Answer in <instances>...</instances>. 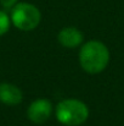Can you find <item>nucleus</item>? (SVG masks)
Masks as SVG:
<instances>
[{
    "label": "nucleus",
    "instance_id": "20e7f679",
    "mask_svg": "<svg viewBox=\"0 0 124 126\" xmlns=\"http://www.w3.org/2000/svg\"><path fill=\"white\" fill-rule=\"evenodd\" d=\"M52 103L46 98H39L31 103L27 109V118L34 124L46 123L52 114Z\"/></svg>",
    "mask_w": 124,
    "mask_h": 126
},
{
    "label": "nucleus",
    "instance_id": "f257e3e1",
    "mask_svg": "<svg viewBox=\"0 0 124 126\" xmlns=\"http://www.w3.org/2000/svg\"><path fill=\"white\" fill-rule=\"evenodd\" d=\"M110 63V50L106 44L100 41H89L84 43L79 50V64L82 69L90 74L102 72Z\"/></svg>",
    "mask_w": 124,
    "mask_h": 126
},
{
    "label": "nucleus",
    "instance_id": "7ed1b4c3",
    "mask_svg": "<svg viewBox=\"0 0 124 126\" xmlns=\"http://www.w3.org/2000/svg\"><path fill=\"white\" fill-rule=\"evenodd\" d=\"M11 23L20 31H33L35 30L41 21L40 10L29 2H17L10 14Z\"/></svg>",
    "mask_w": 124,
    "mask_h": 126
},
{
    "label": "nucleus",
    "instance_id": "423d86ee",
    "mask_svg": "<svg viewBox=\"0 0 124 126\" xmlns=\"http://www.w3.org/2000/svg\"><path fill=\"white\" fill-rule=\"evenodd\" d=\"M22 99H23V93L17 86L9 82L0 83V102L2 104L15 107L20 104Z\"/></svg>",
    "mask_w": 124,
    "mask_h": 126
},
{
    "label": "nucleus",
    "instance_id": "39448f33",
    "mask_svg": "<svg viewBox=\"0 0 124 126\" xmlns=\"http://www.w3.org/2000/svg\"><path fill=\"white\" fill-rule=\"evenodd\" d=\"M57 41L63 48L74 49L83 44L84 34L77 27H73V26L63 27L57 34Z\"/></svg>",
    "mask_w": 124,
    "mask_h": 126
},
{
    "label": "nucleus",
    "instance_id": "f03ea898",
    "mask_svg": "<svg viewBox=\"0 0 124 126\" xmlns=\"http://www.w3.org/2000/svg\"><path fill=\"white\" fill-rule=\"evenodd\" d=\"M56 119L65 126H79L89 118L88 105L76 98L61 100L55 109Z\"/></svg>",
    "mask_w": 124,
    "mask_h": 126
},
{
    "label": "nucleus",
    "instance_id": "6e6552de",
    "mask_svg": "<svg viewBox=\"0 0 124 126\" xmlns=\"http://www.w3.org/2000/svg\"><path fill=\"white\" fill-rule=\"evenodd\" d=\"M17 2L18 0H0V5L6 10H11Z\"/></svg>",
    "mask_w": 124,
    "mask_h": 126
},
{
    "label": "nucleus",
    "instance_id": "0eeeda50",
    "mask_svg": "<svg viewBox=\"0 0 124 126\" xmlns=\"http://www.w3.org/2000/svg\"><path fill=\"white\" fill-rule=\"evenodd\" d=\"M10 26H11V18L10 16L5 12V11H1L0 10V37L6 34L10 30Z\"/></svg>",
    "mask_w": 124,
    "mask_h": 126
}]
</instances>
